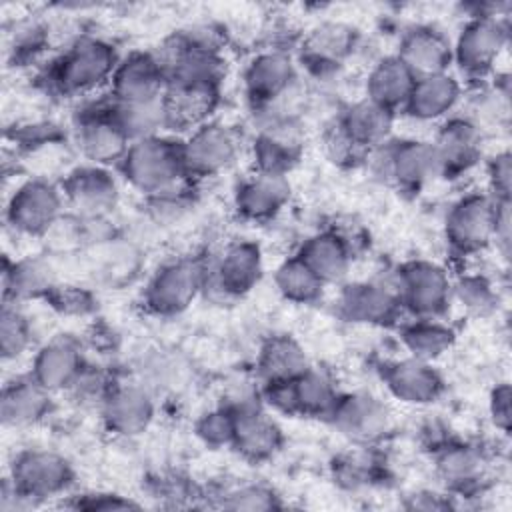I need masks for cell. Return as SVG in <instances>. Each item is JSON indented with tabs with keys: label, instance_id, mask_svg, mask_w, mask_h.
I'll use <instances>...</instances> for the list:
<instances>
[{
	"label": "cell",
	"instance_id": "6da1fadb",
	"mask_svg": "<svg viewBox=\"0 0 512 512\" xmlns=\"http://www.w3.org/2000/svg\"><path fill=\"white\" fill-rule=\"evenodd\" d=\"M126 180L140 192L152 196L186 188L188 172L182 160V144L162 136L134 140L120 160Z\"/></svg>",
	"mask_w": 512,
	"mask_h": 512
},
{
	"label": "cell",
	"instance_id": "7a4b0ae2",
	"mask_svg": "<svg viewBox=\"0 0 512 512\" xmlns=\"http://www.w3.org/2000/svg\"><path fill=\"white\" fill-rule=\"evenodd\" d=\"M118 66L114 48L100 38H80L54 62L52 86L66 96H82L112 80Z\"/></svg>",
	"mask_w": 512,
	"mask_h": 512
},
{
	"label": "cell",
	"instance_id": "3957f363",
	"mask_svg": "<svg viewBox=\"0 0 512 512\" xmlns=\"http://www.w3.org/2000/svg\"><path fill=\"white\" fill-rule=\"evenodd\" d=\"M508 42V26L498 14H476L460 32L452 58L470 76L486 74Z\"/></svg>",
	"mask_w": 512,
	"mask_h": 512
},
{
	"label": "cell",
	"instance_id": "277c9868",
	"mask_svg": "<svg viewBox=\"0 0 512 512\" xmlns=\"http://www.w3.org/2000/svg\"><path fill=\"white\" fill-rule=\"evenodd\" d=\"M64 194L50 182L34 178L18 186L8 202L6 218L14 230L24 234H46L62 216Z\"/></svg>",
	"mask_w": 512,
	"mask_h": 512
},
{
	"label": "cell",
	"instance_id": "5b68a950",
	"mask_svg": "<svg viewBox=\"0 0 512 512\" xmlns=\"http://www.w3.org/2000/svg\"><path fill=\"white\" fill-rule=\"evenodd\" d=\"M218 104V82L206 80H170L162 94L166 126L178 130H196L210 122Z\"/></svg>",
	"mask_w": 512,
	"mask_h": 512
},
{
	"label": "cell",
	"instance_id": "8992f818",
	"mask_svg": "<svg viewBox=\"0 0 512 512\" xmlns=\"http://www.w3.org/2000/svg\"><path fill=\"white\" fill-rule=\"evenodd\" d=\"M498 200L472 194L456 202L446 218V234L460 252L484 248L496 234Z\"/></svg>",
	"mask_w": 512,
	"mask_h": 512
},
{
	"label": "cell",
	"instance_id": "52a82bcc",
	"mask_svg": "<svg viewBox=\"0 0 512 512\" xmlns=\"http://www.w3.org/2000/svg\"><path fill=\"white\" fill-rule=\"evenodd\" d=\"M130 144V138L114 120L110 104L84 112L76 124V146L94 166L120 162Z\"/></svg>",
	"mask_w": 512,
	"mask_h": 512
},
{
	"label": "cell",
	"instance_id": "ba28073f",
	"mask_svg": "<svg viewBox=\"0 0 512 512\" xmlns=\"http://www.w3.org/2000/svg\"><path fill=\"white\" fill-rule=\"evenodd\" d=\"M238 142L226 126L206 122L192 130L182 142V160L188 176H212L230 166L236 158Z\"/></svg>",
	"mask_w": 512,
	"mask_h": 512
},
{
	"label": "cell",
	"instance_id": "9c48e42d",
	"mask_svg": "<svg viewBox=\"0 0 512 512\" xmlns=\"http://www.w3.org/2000/svg\"><path fill=\"white\" fill-rule=\"evenodd\" d=\"M202 284L204 270L200 264L194 260H178L156 272L144 298L146 304L158 314H178L194 300Z\"/></svg>",
	"mask_w": 512,
	"mask_h": 512
},
{
	"label": "cell",
	"instance_id": "30bf717a",
	"mask_svg": "<svg viewBox=\"0 0 512 512\" xmlns=\"http://www.w3.org/2000/svg\"><path fill=\"white\" fill-rule=\"evenodd\" d=\"M164 88H166V74L158 64L156 56L138 54V52L118 62L110 80L112 100L122 104L158 100L162 98Z\"/></svg>",
	"mask_w": 512,
	"mask_h": 512
},
{
	"label": "cell",
	"instance_id": "8fae6325",
	"mask_svg": "<svg viewBox=\"0 0 512 512\" xmlns=\"http://www.w3.org/2000/svg\"><path fill=\"white\" fill-rule=\"evenodd\" d=\"M398 298L420 318H434L450 300V282L436 264L412 262L400 272Z\"/></svg>",
	"mask_w": 512,
	"mask_h": 512
},
{
	"label": "cell",
	"instance_id": "7c38bea8",
	"mask_svg": "<svg viewBox=\"0 0 512 512\" xmlns=\"http://www.w3.org/2000/svg\"><path fill=\"white\" fill-rule=\"evenodd\" d=\"M62 194L64 202L78 216L86 218H104L118 198L116 182L102 166H86L70 172L62 184Z\"/></svg>",
	"mask_w": 512,
	"mask_h": 512
},
{
	"label": "cell",
	"instance_id": "4fadbf2b",
	"mask_svg": "<svg viewBox=\"0 0 512 512\" xmlns=\"http://www.w3.org/2000/svg\"><path fill=\"white\" fill-rule=\"evenodd\" d=\"M70 478L64 458L52 452L34 450L18 456L12 468V484L32 500L60 492Z\"/></svg>",
	"mask_w": 512,
	"mask_h": 512
},
{
	"label": "cell",
	"instance_id": "5bb4252c",
	"mask_svg": "<svg viewBox=\"0 0 512 512\" xmlns=\"http://www.w3.org/2000/svg\"><path fill=\"white\" fill-rule=\"evenodd\" d=\"M244 80L250 98L266 108L296 86V70L284 52H264L250 62Z\"/></svg>",
	"mask_w": 512,
	"mask_h": 512
},
{
	"label": "cell",
	"instance_id": "9a60e30c",
	"mask_svg": "<svg viewBox=\"0 0 512 512\" xmlns=\"http://www.w3.org/2000/svg\"><path fill=\"white\" fill-rule=\"evenodd\" d=\"M330 414L334 416V424L346 436L360 442L380 438L390 424V414L386 406L368 394L338 398Z\"/></svg>",
	"mask_w": 512,
	"mask_h": 512
},
{
	"label": "cell",
	"instance_id": "2e32d148",
	"mask_svg": "<svg viewBox=\"0 0 512 512\" xmlns=\"http://www.w3.org/2000/svg\"><path fill=\"white\" fill-rule=\"evenodd\" d=\"M398 58L416 78L442 74L452 60V46L442 32L418 26L402 36Z\"/></svg>",
	"mask_w": 512,
	"mask_h": 512
},
{
	"label": "cell",
	"instance_id": "e0dca14e",
	"mask_svg": "<svg viewBox=\"0 0 512 512\" xmlns=\"http://www.w3.org/2000/svg\"><path fill=\"white\" fill-rule=\"evenodd\" d=\"M384 176L394 178L404 186H420L426 180L442 174L434 144L430 142H398L382 150Z\"/></svg>",
	"mask_w": 512,
	"mask_h": 512
},
{
	"label": "cell",
	"instance_id": "ac0fdd59",
	"mask_svg": "<svg viewBox=\"0 0 512 512\" xmlns=\"http://www.w3.org/2000/svg\"><path fill=\"white\" fill-rule=\"evenodd\" d=\"M152 396L144 384L112 388L104 398V420L110 430L132 436L142 432L152 420Z\"/></svg>",
	"mask_w": 512,
	"mask_h": 512
},
{
	"label": "cell",
	"instance_id": "d6986e66",
	"mask_svg": "<svg viewBox=\"0 0 512 512\" xmlns=\"http://www.w3.org/2000/svg\"><path fill=\"white\" fill-rule=\"evenodd\" d=\"M480 128L468 118L450 120L442 126L438 140L432 142L442 172L468 170L480 154Z\"/></svg>",
	"mask_w": 512,
	"mask_h": 512
},
{
	"label": "cell",
	"instance_id": "ffe728a7",
	"mask_svg": "<svg viewBox=\"0 0 512 512\" xmlns=\"http://www.w3.org/2000/svg\"><path fill=\"white\" fill-rule=\"evenodd\" d=\"M82 354L70 340L46 344L34 358L32 378L48 392L70 388L82 372Z\"/></svg>",
	"mask_w": 512,
	"mask_h": 512
},
{
	"label": "cell",
	"instance_id": "44dd1931",
	"mask_svg": "<svg viewBox=\"0 0 512 512\" xmlns=\"http://www.w3.org/2000/svg\"><path fill=\"white\" fill-rule=\"evenodd\" d=\"M230 412L234 414L232 444L240 454L260 460L278 448L280 430L264 412L258 410V406H246Z\"/></svg>",
	"mask_w": 512,
	"mask_h": 512
},
{
	"label": "cell",
	"instance_id": "7402d4cb",
	"mask_svg": "<svg viewBox=\"0 0 512 512\" xmlns=\"http://www.w3.org/2000/svg\"><path fill=\"white\" fill-rule=\"evenodd\" d=\"M458 98L460 86L446 72L420 76L416 78L404 108L408 110L410 116L418 120H436L448 114L458 102Z\"/></svg>",
	"mask_w": 512,
	"mask_h": 512
},
{
	"label": "cell",
	"instance_id": "603a6c76",
	"mask_svg": "<svg viewBox=\"0 0 512 512\" xmlns=\"http://www.w3.org/2000/svg\"><path fill=\"white\" fill-rule=\"evenodd\" d=\"M288 194L290 186L282 174L258 172L238 188L236 206L246 218L266 220L284 206Z\"/></svg>",
	"mask_w": 512,
	"mask_h": 512
},
{
	"label": "cell",
	"instance_id": "cb8c5ba5",
	"mask_svg": "<svg viewBox=\"0 0 512 512\" xmlns=\"http://www.w3.org/2000/svg\"><path fill=\"white\" fill-rule=\"evenodd\" d=\"M416 76L406 68L398 56H390L374 66L366 82V98L378 106L394 112L398 106H406Z\"/></svg>",
	"mask_w": 512,
	"mask_h": 512
},
{
	"label": "cell",
	"instance_id": "d4e9b609",
	"mask_svg": "<svg viewBox=\"0 0 512 512\" xmlns=\"http://www.w3.org/2000/svg\"><path fill=\"white\" fill-rule=\"evenodd\" d=\"M386 382L392 394L404 402L424 404L432 402L442 388L438 374L426 364V360L410 358L388 368Z\"/></svg>",
	"mask_w": 512,
	"mask_h": 512
},
{
	"label": "cell",
	"instance_id": "484cf974",
	"mask_svg": "<svg viewBox=\"0 0 512 512\" xmlns=\"http://www.w3.org/2000/svg\"><path fill=\"white\" fill-rule=\"evenodd\" d=\"M260 276V252L254 244L230 246L214 268V284L222 294L236 296L252 288Z\"/></svg>",
	"mask_w": 512,
	"mask_h": 512
},
{
	"label": "cell",
	"instance_id": "4316f807",
	"mask_svg": "<svg viewBox=\"0 0 512 512\" xmlns=\"http://www.w3.org/2000/svg\"><path fill=\"white\" fill-rule=\"evenodd\" d=\"M392 114L394 112L366 98L350 106L338 126L360 150L372 148L386 142L392 130Z\"/></svg>",
	"mask_w": 512,
	"mask_h": 512
},
{
	"label": "cell",
	"instance_id": "83f0119b",
	"mask_svg": "<svg viewBox=\"0 0 512 512\" xmlns=\"http://www.w3.org/2000/svg\"><path fill=\"white\" fill-rule=\"evenodd\" d=\"M50 406L48 390L32 376L4 386L2 420L8 426H26L40 420Z\"/></svg>",
	"mask_w": 512,
	"mask_h": 512
},
{
	"label": "cell",
	"instance_id": "f1b7e54d",
	"mask_svg": "<svg viewBox=\"0 0 512 512\" xmlns=\"http://www.w3.org/2000/svg\"><path fill=\"white\" fill-rule=\"evenodd\" d=\"M354 46V30L344 24L326 22L310 32L302 44V58L314 68L338 66Z\"/></svg>",
	"mask_w": 512,
	"mask_h": 512
},
{
	"label": "cell",
	"instance_id": "f546056e",
	"mask_svg": "<svg viewBox=\"0 0 512 512\" xmlns=\"http://www.w3.org/2000/svg\"><path fill=\"white\" fill-rule=\"evenodd\" d=\"M400 298L376 284L350 286L342 296V310L356 322H390Z\"/></svg>",
	"mask_w": 512,
	"mask_h": 512
},
{
	"label": "cell",
	"instance_id": "4dcf8cb0",
	"mask_svg": "<svg viewBox=\"0 0 512 512\" xmlns=\"http://www.w3.org/2000/svg\"><path fill=\"white\" fill-rule=\"evenodd\" d=\"M300 258L316 272L322 282L340 280L350 264L348 246L336 234H318L310 238L302 246Z\"/></svg>",
	"mask_w": 512,
	"mask_h": 512
},
{
	"label": "cell",
	"instance_id": "1f68e13d",
	"mask_svg": "<svg viewBox=\"0 0 512 512\" xmlns=\"http://www.w3.org/2000/svg\"><path fill=\"white\" fill-rule=\"evenodd\" d=\"M260 374L268 384L274 382H288L298 378L302 372L308 370V362L300 346L286 338V336H276L270 338L262 352H260Z\"/></svg>",
	"mask_w": 512,
	"mask_h": 512
},
{
	"label": "cell",
	"instance_id": "d6a6232c",
	"mask_svg": "<svg viewBox=\"0 0 512 512\" xmlns=\"http://www.w3.org/2000/svg\"><path fill=\"white\" fill-rule=\"evenodd\" d=\"M292 396L294 412L304 414H330L338 400L330 380L312 368L292 380Z\"/></svg>",
	"mask_w": 512,
	"mask_h": 512
},
{
	"label": "cell",
	"instance_id": "836d02e7",
	"mask_svg": "<svg viewBox=\"0 0 512 512\" xmlns=\"http://www.w3.org/2000/svg\"><path fill=\"white\" fill-rule=\"evenodd\" d=\"M54 270L44 260H22L14 262L12 272L4 270V288L6 294L16 298H30L46 294L52 288Z\"/></svg>",
	"mask_w": 512,
	"mask_h": 512
},
{
	"label": "cell",
	"instance_id": "e575fe53",
	"mask_svg": "<svg viewBox=\"0 0 512 512\" xmlns=\"http://www.w3.org/2000/svg\"><path fill=\"white\" fill-rule=\"evenodd\" d=\"M276 284L286 298L296 302H312L314 298L320 296L324 286V282L300 256L280 266L276 274Z\"/></svg>",
	"mask_w": 512,
	"mask_h": 512
},
{
	"label": "cell",
	"instance_id": "d590c367",
	"mask_svg": "<svg viewBox=\"0 0 512 512\" xmlns=\"http://www.w3.org/2000/svg\"><path fill=\"white\" fill-rule=\"evenodd\" d=\"M452 334L448 328L432 322V318H420L404 332V344L408 346L412 358L430 360L440 356L450 346Z\"/></svg>",
	"mask_w": 512,
	"mask_h": 512
},
{
	"label": "cell",
	"instance_id": "8d00e7d4",
	"mask_svg": "<svg viewBox=\"0 0 512 512\" xmlns=\"http://www.w3.org/2000/svg\"><path fill=\"white\" fill-rule=\"evenodd\" d=\"M440 474L446 478V482L454 486L472 484L482 476L484 460L482 454L468 446H456L448 448L440 460H438Z\"/></svg>",
	"mask_w": 512,
	"mask_h": 512
},
{
	"label": "cell",
	"instance_id": "74e56055",
	"mask_svg": "<svg viewBox=\"0 0 512 512\" xmlns=\"http://www.w3.org/2000/svg\"><path fill=\"white\" fill-rule=\"evenodd\" d=\"M0 346L4 360H14L24 354V350L30 346V328L26 318L12 308L10 304L2 310V328H0Z\"/></svg>",
	"mask_w": 512,
	"mask_h": 512
},
{
	"label": "cell",
	"instance_id": "f35d334b",
	"mask_svg": "<svg viewBox=\"0 0 512 512\" xmlns=\"http://www.w3.org/2000/svg\"><path fill=\"white\" fill-rule=\"evenodd\" d=\"M200 434L210 444H222L232 442L234 434V414L230 410H218L212 414H206V418L200 422Z\"/></svg>",
	"mask_w": 512,
	"mask_h": 512
},
{
	"label": "cell",
	"instance_id": "ab89813d",
	"mask_svg": "<svg viewBox=\"0 0 512 512\" xmlns=\"http://www.w3.org/2000/svg\"><path fill=\"white\" fill-rule=\"evenodd\" d=\"M228 502L224 506L228 508H270L274 506L272 494L260 486H242L228 494Z\"/></svg>",
	"mask_w": 512,
	"mask_h": 512
},
{
	"label": "cell",
	"instance_id": "60d3db41",
	"mask_svg": "<svg viewBox=\"0 0 512 512\" xmlns=\"http://www.w3.org/2000/svg\"><path fill=\"white\" fill-rule=\"evenodd\" d=\"M458 294L462 298V302L468 306V308H476V310H482L484 306H490L492 302V292H490V286L480 280V278H468L464 280L460 286H458Z\"/></svg>",
	"mask_w": 512,
	"mask_h": 512
},
{
	"label": "cell",
	"instance_id": "b9f144b4",
	"mask_svg": "<svg viewBox=\"0 0 512 512\" xmlns=\"http://www.w3.org/2000/svg\"><path fill=\"white\" fill-rule=\"evenodd\" d=\"M490 182L496 200H508L510 192V156L508 152L498 154L490 166Z\"/></svg>",
	"mask_w": 512,
	"mask_h": 512
},
{
	"label": "cell",
	"instance_id": "7bdbcfd3",
	"mask_svg": "<svg viewBox=\"0 0 512 512\" xmlns=\"http://www.w3.org/2000/svg\"><path fill=\"white\" fill-rule=\"evenodd\" d=\"M492 416L494 422L502 428L508 430V420H510V392L508 386H500L492 394Z\"/></svg>",
	"mask_w": 512,
	"mask_h": 512
}]
</instances>
